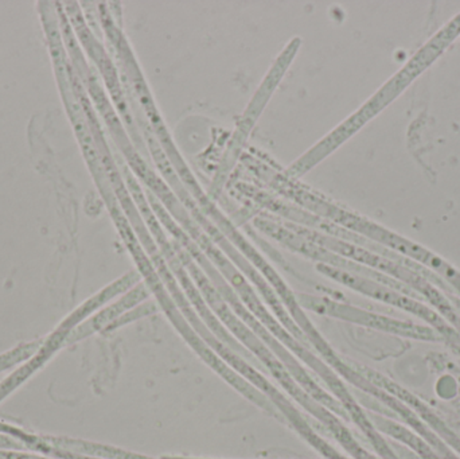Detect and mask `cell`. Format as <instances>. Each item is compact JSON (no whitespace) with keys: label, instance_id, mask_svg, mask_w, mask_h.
Returning <instances> with one entry per match:
<instances>
[{"label":"cell","instance_id":"6da1fadb","mask_svg":"<svg viewBox=\"0 0 460 459\" xmlns=\"http://www.w3.org/2000/svg\"><path fill=\"white\" fill-rule=\"evenodd\" d=\"M300 45H302L300 38H292L291 42L286 46V49H283L275 64L268 70L267 75L262 80L260 88L257 89L253 99L249 102L248 108H246L240 123H238L237 129H235L234 135H233L232 140H230L228 151H226V156H224L223 162H221L220 170H218L215 182L212 185L213 194L218 193L220 189L226 185V177H228L230 170L233 169L235 162H237L238 153L243 148V143L248 139L249 132L253 128L254 123L260 118V113L264 110L267 102H270V96L278 88L281 78L284 77L289 65L292 64L295 57H296Z\"/></svg>","mask_w":460,"mask_h":459},{"label":"cell","instance_id":"7a4b0ae2","mask_svg":"<svg viewBox=\"0 0 460 459\" xmlns=\"http://www.w3.org/2000/svg\"><path fill=\"white\" fill-rule=\"evenodd\" d=\"M460 34V13L454 16L453 21L448 22L440 31H438L415 56L412 57L404 67L399 70L394 77L389 78L369 100L367 102L372 104L375 110L380 113L385 110L394 99L404 92L407 86L412 84L416 77L421 75L427 67L431 66L451 43L458 38Z\"/></svg>","mask_w":460,"mask_h":459},{"label":"cell","instance_id":"3957f363","mask_svg":"<svg viewBox=\"0 0 460 459\" xmlns=\"http://www.w3.org/2000/svg\"><path fill=\"white\" fill-rule=\"evenodd\" d=\"M148 296H150V291H148V288L146 287L143 283L135 286L120 301L111 305L110 307H107V309L102 310L99 314L91 318L88 322L70 331L69 336H67L66 344L80 341V340L85 339V337L94 333V331L108 328V326L112 325L120 315H123V313H126L127 310L131 309V307L137 306L140 302L145 301L146 298H148Z\"/></svg>","mask_w":460,"mask_h":459}]
</instances>
